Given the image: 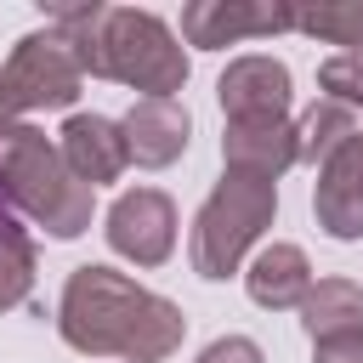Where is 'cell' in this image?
<instances>
[{
  "instance_id": "obj_1",
  "label": "cell",
  "mask_w": 363,
  "mask_h": 363,
  "mask_svg": "<svg viewBox=\"0 0 363 363\" xmlns=\"http://www.w3.org/2000/svg\"><path fill=\"white\" fill-rule=\"evenodd\" d=\"M57 335L85 352V357H125V363H164L182 335L187 318L176 301L142 289L136 278L113 272V267H74L57 301Z\"/></svg>"
},
{
  "instance_id": "obj_2",
  "label": "cell",
  "mask_w": 363,
  "mask_h": 363,
  "mask_svg": "<svg viewBox=\"0 0 363 363\" xmlns=\"http://www.w3.org/2000/svg\"><path fill=\"white\" fill-rule=\"evenodd\" d=\"M51 28L74 45L79 68L96 79H119L142 96H170L187 85V51L176 45V28L136 6H57Z\"/></svg>"
},
{
  "instance_id": "obj_3",
  "label": "cell",
  "mask_w": 363,
  "mask_h": 363,
  "mask_svg": "<svg viewBox=\"0 0 363 363\" xmlns=\"http://www.w3.org/2000/svg\"><path fill=\"white\" fill-rule=\"evenodd\" d=\"M0 199L23 216H34L51 238H79L91 227V204L96 193L85 182H74V170L62 164L57 142H45V130L11 119L0 125Z\"/></svg>"
},
{
  "instance_id": "obj_4",
  "label": "cell",
  "mask_w": 363,
  "mask_h": 363,
  "mask_svg": "<svg viewBox=\"0 0 363 363\" xmlns=\"http://www.w3.org/2000/svg\"><path fill=\"white\" fill-rule=\"evenodd\" d=\"M272 216H278V182L227 170L193 216V272L233 278L244 267V255L261 244V233L272 227Z\"/></svg>"
},
{
  "instance_id": "obj_5",
  "label": "cell",
  "mask_w": 363,
  "mask_h": 363,
  "mask_svg": "<svg viewBox=\"0 0 363 363\" xmlns=\"http://www.w3.org/2000/svg\"><path fill=\"white\" fill-rule=\"evenodd\" d=\"M6 74V91L17 102V113H34V108H68L85 85V68L74 57V45L62 40V28H34L11 45V62L0 68Z\"/></svg>"
},
{
  "instance_id": "obj_6",
  "label": "cell",
  "mask_w": 363,
  "mask_h": 363,
  "mask_svg": "<svg viewBox=\"0 0 363 363\" xmlns=\"http://www.w3.org/2000/svg\"><path fill=\"white\" fill-rule=\"evenodd\" d=\"M108 250L136 267H164L176 250V204L159 187H130L108 204Z\"/></svg>"
},
{
  "instance_id": "obj_7",
  "label": "cell",
  "mask_w": 363,
  "mask_h": 363,
  "mask_svg": "<svg viewBox=\"0 0 363 363\" xmlns=\"http://www.w3.org/2000/svg\"><path fill=\"white\" fill-rule=\"evenodd\" d=\"M284 28H295V6H284V0H193V6H182V40L199 51L267 40Z\"/></svg>"
},
{
  "instance_id": "obj_8",
  "label": "cell",
  "mask_w": 363,
  "mask_h": 363,
  "mask_svg": "<svg viewBox=\"0 0 363 363\" xmlns=\"http://www.w3.org/2000/svg\"><path fill=\"white\" fill-rule=\"evenodd\" d=\"M216 96H221V113L227 125H255V119H289V96H295V79L278 57H233L216 79Z\"/></svg>"
},
{
  "instance_id": "obj_9",
  "label": "cell",
  "mask_w": 363,
  "mask_h": 363,
  "mask_svg": "<svg viewBox=\"0 0 363 363\" xmlns=\"http://www.w3.org/2000/svg\"><path fill=\"white\" fill-rule=\"evenodd\" d=\"M312 216L329 238L352 244L363 238V130L318 164V187H312Z\"/></svg>"
},
{
  "instance_id": "obj_10",
  "label": "cell",
  "mask_w": 363,
  "mask_h": 363,
  "mask_svg": "<svg viewBox=\"0 0 363 363\" xmlns=\"http://www.w3.org/2000/svg\"><path fill=\"white\" fill-rule=\"evenodd\" d=\"M119 130H125L130 164H142V170L176 164L187 153V142H193V119H187V108L176 96H142V102H130V113L119 119Z\"/></svg>"
},
{
  "instance_id": "obj_11",
  "label": "cell",
  "mask_w": 363,
  "mask_h": 363,
  "mask_svg": "<svg viewBox=\"0 0 363 363\" xmlns=\"http://www.w3.org/2000/svg\"><path fill=\"white\" fill-rule=\"evenodd\" d=\"M57 153H62V164L74 170V182H85L91 193H96L102 182H119V170L130 164L125 130H119V119H108V113H68V125H62V136H57Z\"/></svg>"
},
{
  "instance_id": "obj_12",
  "label": "cell",
  "mask_w": 363,
  "mask_h": 363,
  "mask_svg": "<svg viewBox=\"0 0 363 363\" xmlns=\"http://www.w3.org/2000/svg\"><path fill=\"white\" fill-rule=\"evenodd\" d=\"M221 159L238 176L278 182L295 164V125L289 119H255V125H227L221 130Z\"/></svg>"
},
{
  "instance_id": "obj_13",
  "label": "cell",
  "mask_w": 363,
  "mask_h": 363,
  "mask_svg": "<svg viewBox=\"0 0 363 363\" xmlns=\"http://www.w3.org/2000/svg\"><path fill=\"white\" fill-rule=\"evenodd\" d=\"M244 289H250V301L267 306V312H295V306L306 301V289H312V261H306V250H301V244H261L255 261H250V272H244Z\"/></svg>"
},
{
  "instance_id": "obj_14",
  "label": "cell",
  "mask_w": 363,
  "mask_h": 363,
  "mask_svg": "<svg viewBox=\"0 0 363 363\" xmlns=\"http://www.w3.org/2000/svg\"><path fill=\"white\" fill-rule=\"evenodd\" d=\"M295 312H301V323H306L312 340L363 335V289H357L352 278H318Z\"/></svg>"
},
{
  "instance_id": "obj_15",
  "label": "cell",
  "mask_w": 363,
  "mask_h": 363,
  "mask_svg": "<svg viewBox=\"0 0 363 363\" xmlns=\"http://www.w3.org/2000/svg\"><path fill=\"white\" fill-rule=\"evenodd\" d=\"M357 130H363V125H357V113H352V108H340V102L318 96V102L295 119V164H323V159H335Z\"/></svg>"
},
{
  "instance_id": "obj_16",
  "label": "cell",
  "mask_w": 363,
  "mask_h": 363,
  "mask_svg": "<svg viewBox=\"0 0 363 363\" xmlns=\"http://www.w3.org/2000/svg\"><path fill=\"white\" fill-rule=\"evenodd\" d=\"M295 28L323 40V45H346L363 51V0H318V6H295Z\"/></svg>"
},
{
  "instance_id": "obj_17",
  "label": "cell",
  "mask_w": 363,
  "mask_h": 363,
  "mask_svg": "<svg viewBox=\"0 0 363 363\" xmlns=\"http://www.w3.org/2000/svg\"><path fill=\"white\" fill-rule=\"evenodd\" d=\"M34 289V238L17 227V216L0 210V312L23 306Z\"/></svg>"
},
{
  "instance_id": "obj_18",
  "label": "cell",
  "mask_w": 363,
  "mask_h": 363,
  "mask_svg": "<svg viewBox=\"0 0 363 363\" xmlns=\"http://www.w3.org/2000/svg\"><path fill=\"white\" fill-rule=\"evenodd\" d=\"M318 85H323L329 102L363 113V51H335V57L318 68Z\"/></svg>"
},
{
  "instance_id": "obj_19",
  "label": "cell",
  "mask_w": 363,
  "mask_h": 363,
  "mask_svg": "<svg viewBox=\"0 0 363 363\" xmlns=\"http://www.w3.org/2000/svg\"><path fill=\"white\" fill-rule=\"evenodd\" d=\"M199 363H267V352L250 340V335H221L199 352Z\"/></svg>"
},
{
  "instance_id": "obj_20",
  "label": "cell",
  "mask_w": 363,
  "mask_h": 363,
  "mask_svg": "<svg viewBox=\"0 0 363 363\" xmlns=\"http://www.w3.org/2000/svg\"><path fill=\"white\" fill-rule=\"evenodd\" d=\"M312 363H363V335H340V340H312Z\"/></svg>"
},
{
  "instance_id": "obj_21",
  "label": "cell",
  "mask_w": 363,
  "mask_h": 363,
  "mask_svg": "<svg viewBox=\"0 0 363 363\" xmlns=\"http://www.w3.org/2000/svg\"><path fill=\"white\" fill-rule=\"evenodd\" d=\"M17 119V102H11V91H6V74H0V125H11Z\"/></svg>"
}]
</instances>
